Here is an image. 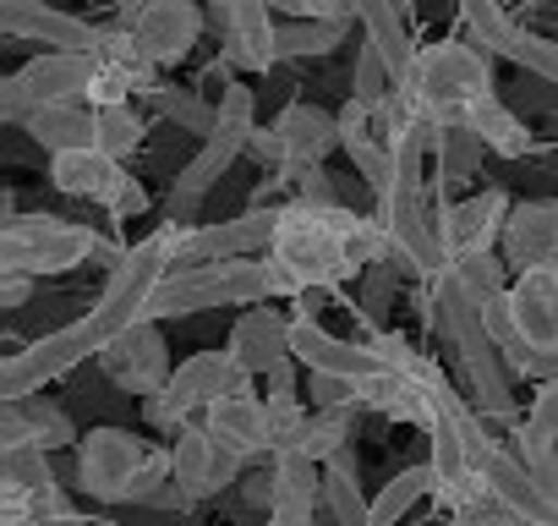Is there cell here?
<instances>
[{
	"mask_svg": "<svg viewBox=\"0 0 558 526\" xmlns=\"http://www.w3.org/2000/svg\"><path fill=\"white\" fill-rule=\"evenodd\" d=\"M268 297H296L291 280L279 275V263L263 258H225V263H197V270H175L154 302H148V324L165 319H186L203 308H263Z\"/></svg>",
	"mask_w": 558,
	"mask_h": 526,
	"instance_id": "6da1fadb",
	"label": "cell"
},
{
	"mask_svg": "<svg viewBox=\"0 0 558 526\" xmlns=\"http://www.w3.org/2000/svg\"><path fill=\"white\" fill-rule=\"evenodd\" d=\"M268 258L279 263V275L291 280L296 297H318V291H340L345 280H356V258L340 236V225L329 219V208H307V203H286L268 241Z\"/></svg>",
	"mask_w": 558,
	"mask_h": 526,
	"instance_id": "7a4b0ae2",
	"label": "cell"
},
{
	"mask_svg": "<svg viewBox=\"0 0 558 526\" xmlns=\"http://www.w3.org/2000/svg\"><path fill=\"white\" fill-rule=\"evenodd\" d=\"M252 132H257V94H252L246 83L225 77V83H219V132L203 138V148H197V154L181 165V176L170 181V198H165V219H159V225H175V230L203 225V219H197L203 198H208V192L225 181V170L246 154Z\"/></svg>",
	"mask_w": 558,
	"mask_h": 526,
	"instance_id": "3957f363",
	"label": "cell"
},
{
	"mask_svg": "<svg viewBox=\"0 0 558 526\" xmlns=\"http://www.w3.org/2000/svg\"><path fill=\"white\" fill-rule=\"evenodd\" d=\"M105 236L83 219H61V214H12L0 219V275H72L83 263H99Z\"/></svg>",
	"mask_w": 558,
	"mask_h": 526,
	"instance_id": "277c9868",
	"label": "cell"
},
{
	"mask_svg": "<svg viewBox=\"0 0 558 526\" xmlns=\"http://www.w3.org/2000/svg\"><path fill=\"white\" fill-rule=\"evenodd\" d=\"M411 94L427 105L438 127H465V116L493 99V56L471 39H438L416 50Z\"/></svg>",
	"mask_w": 558,
	"mask_h": 526,
	"instance_id": "5b68a950",
	"label": "cell"
},
{
	"mask_svg": "<svg viewBox=\"0 0 558 526\" xmlns=\"http://www.w3.org/2000/svg\"><path fill=\"white\" fill-rule=\"evenodd\" d=\"M427 291L438 297L444 335H449V346L460 351V368H465V384H471L476 411H482V417H493V422H520V417H514V395H509V368H504V351L487 340V330H482L476 308H471V302H465L449 280H438V286H427Z\"/></svg>",
	"mask_w": 558,
	"mask_h": 526,
	"instance_id": "8992f818",
	"label": "cell"
},
{
	"mask_svg": "<svg viewBox=\"0 0 558 526\" xmlns=\"http://www.w3.org/2000/svg\"><path fill=\"white\" fill-rule=\"evenodd\" d=\"M241 384H252V379L235 368L230 351H192L186 362H175L170 384L143 401V422L175 439L186 422H203V411L214 401H225L230 390H241Z\"/></svg>",
	"mask_w": 558,
	"mask_h": 526,
	"instance_id": "52a82bcc",
	"label": "cell"
},
{
	"mask_svg": "<svg viewBox=\"0 0 558 526\" xmlns=\"http://www.w3.org/2000/svg\"><path fill=\"white\" fill-rule=\"evenodd\" d=\"M99 61L94 56H66V50H45L28 67H17L7 83H0V121L23 127L34 110L45 105H66V99H88Z\"/></svg>",
	"mask_w": 558,
	"mask_h": 526,
	"instance_id": "ba28073f",
	"label": "cell"
},
{
	"mask_svg": "<svg viewBox=\"0 0 558 526\" xmlns=\"http://www.w3.org/2000/svg\"><path fill=\"white\" fill-rule=\"evenodd\" d=\"M72 455H77V488L88 493V499H99V504H126L132 499V482H137V471L148 466V455H154V444H143L132 428H121V422H99V428H88L77 444H72Z\"/></svg>",
	"mask_w": 558,
	"mask_h": 526,
	"instance_id": "9c48e42d",
	"label": "cell"
},
{
	"mask_svg": "<svg viewBox=\"0 0 558 526\" xmlns=\"http://www.w3.org/2000/svg\"><path fill=\"white\" fill-rule=\"evenodd\" d=\"M116 28H126L137 39V50L165 72V67H181L197 50L208 12H203V0H121Z\"/></svg>",
	"mask_w": 558,
	"mask_h": 526,
	"instance_id": "30bf717a",
	"label": "cell"
},
{
	"mask_svg": "<svg viewBox=\"0 0 558 526\" xmlns=\"http://www.w3.org/2000/svg\"><path fill=\"white\" fill-rule=\"evenodd\" d=\"M460 17L471 28V45H482L487 56H504L520 72H531V77H542V83L558 88V39L520 28L504 12V0H460Z\"/></svg>",
	"mask_w": 558,
	"mask_h": 526,
	"instance_id": "8fae6325",
	"label": "cell"
},
{
	"mask_svg": "<svg viewBox=\"0 0 558 526\" xmlns=\"http://www.w3.org/2000/svg\"><path fill=\"white\" fill-rule=\"evenodd\" d=\"M279 208H286V203H263V208H246V214H235V219H203V225H186L181 241H175V270H197V263H225V258H263L268 241H274Z\"/></svg>",
	"mask_w": 558,
	"mask_h": 526,
	"instance_id": "7c38bea8",
	"label": "cell"
},
{
	"mask_svg": "<svg viewBox=\"0 0 558 526\" xmlns=\"http://www.w3.org/2000/svg\"><path fill=\"white\" fill-rule=\"evenodd\" d=\"M509 214H514V203H509V192H504V187H482V192H471V198L438 203V236H444L449 263H454V258L498 252Z\"/></svg>",
	"mask_w": 558,
	"mask_h": 526,
	"instance_id": "4fadbf2b",
	"label": "cell"
},
{
	"mask_svg": "<svg viewBox=\"0 0 558 526\" xmlns=\"http://www.w3.org/2000/svg\"><path fill=\"white\" fill-rule=\"evenodd\" d=\"M99 368H105V379L121 390V395H159L165 384H170V373H175V362H170V346H165V330L159 324H132L126 335H116L105 351H99Z\"/></svg>",
	"mask_w": 558,
	"mask_h": 526,
	"instance_id": "5bb4252c",
	"label": "cell"
},
{
	"mask_svg": "<svg viewBox=\"0 0 558 526\" xmlns=\"http://www.w3.org/2000/svg\"><path fill=\"white\" fill-rule=\"evenodd\" d=\"M0 34L7 39H28V45H50L66 56H99L105 28L50 7V0H0Z\"/></svg>",
	"mask_w": 558,
	"mask_h": 526,
	"instance_id": "9a60e30c",
	"label": "cell"
},
{
	"mask_svg": "<svg viewBox=\"0 0 558 526\" xmlns=\"http://www.w3.org/2000/svg\"><path fill=\"white\" fill-rule=\"evenodd\" d=\"M170 466H175V482L197 499H219L225 488H241L246 477V461L230 455L203 422H186L175 439H170Z\"/></svg>",
	"mask_w": 558,
	"mask_h": 526,
	"instance_id": "2e32d148",
	"label": "cell"
},
{
	"mask_svg": "<svg viewBox=\"0 0 558 526\" xmlns=\"http://www.w3.org/2000/svg\"><path fill=\"white\" fill-rule=\"evenodd\" d=\"M291 357L307 373H329V379H351V384H367V379L384 373V362L367 351V340H340L313 313H296V324H291Z\"/></svg>",
	"mask_w": 558,
	"mask_h": 526,
	"instance_id": "e0dca14e",
	"label": "cell"
},
{
	"mask_svg": "<svg viewBox=\"0 0 558 526\" xmlns=\"http://www.w3.org/2000/svg\"><path fill=\"white\" fill-rule=\"evenodd\" d=\"M482 488L520 521V526H558V499L525 471V461L514 455V450H504V444H493L487 455H482Z\"/></svg>",
	"mask_w": 558,
	"mask_h": 526,
	"instance_id": "ac0fdd59",
	"label": "cell"
},
{
	"mask_svg": "<svg viewBox=\"0 0 558 526\" xmlns=\"http://www.w3.org/2000/svg\"><path fill=\"white\" fill-rule=\"evenodd\" d=\"M203 428L241 461H257V455H274V428H268V401L257 395V384H241L230 390L225 401H214L203 411Z\"/></svg>",
	"mask_w": 558,
	"mask_h": 526,
	"instance_id": "d6986e66",
	"label": "cell"
},
{
	"mask_svg": "<svg viewBox=\"0 0 558 526\" xmlns=\"http://www.w3.org/2000/svg\"><path fill=\"white\" fill-rule=\"evenodd\" d=\"M274 132H279V143H286V170H279L274 181H296V176L318 170L329 159V148H340V116H329L324 105H307V99L279 110Z\"/></svg>",
	"mask_w": 558,
	"mask_h": 526,
	"instance_id": "ffe728a7",
	"label": "cell"
},
{
	"mask_svg": "<svg viewBox=\"0 0 558 526\" xmlns=\"http://www.w3.org/2000/svg\"><path fill=\"white\" fill-rule=\"evenodd\" d=\"M498 258L509 263L514 275L542 270V263H558V198L514 203V214L504 225V241H498Z\"/></svg>",
	"mask_w": 558,
	"mask_h": 526,
	"instance_id": "44dd1931",
	"label": "cell"
},
{
	"mask_svg": "<svg viewBox=\"0 0 558 526\" xmlns=\"http://www.w3.org/2000/svg\"><path fill=\"white\" fill-rule=\"evenodd\" d=\"M291 324H296V319L274 313V308H246V313L230 324L225 351L235 357V368H241L246 379H263V373H274L279 362H291Z\"/></svg>",
	"mask_w": 558,
	"mask_h": 526,
	"instance_id": "7402d4cb",
	"label": "cell"
},
{
	"mask_svg": "<svg viewBox=\"0 0 558 526\" xmlns=\"http://www.w3.org/2000/svg\"><path fill=\"white\" fill-rule=\"evenodd\" d=\"M61 499V482L50 471V450H0V510H28V515H50Z\"/></svg>",
	"mask_w": 558,
	"mask_h": 526,
	"instance_id": "603a6c76",
	"label": "cell"
},
{
	"mask_svg": "<svg viewBox=\"0 0 558 526\" xmlns=\"http://www.w3.org/2000/svg\"><path fill=\"white\" fill-rule=\"evenodd\" d=\"M83 433L72 428V417L50 401V395H23V401H0V450H61L77 444Z\"/></svg>",
	"mask_w": 558,
	"mask_h": 526,
	"instance_id": "cb8c5ba5",
	"label": "cell"
},
{
	"mask_svg": "<svg viewBox=\"0 0 558 526\" xmlns=\"http://www.w3.org/2000/svg\"><path fill=\"white\" fill-rule=\"evenodd\" d=\"M509 302H514V324H520L525 346L558 357V263H542V270L514 275Z\"/></svg>",
	"mask_w": 558,
	"mask_h": 526,
	"instance_id": "d4e9b609",
	"label": "cell"
},
{
	"mask_svg": "<svg viewBox=\"0 0 558 526\" xmlns=\"http://www.w3.org/2000/svg\"><path fill=\"white\" fill-rule=\"evenodd\" d=\"M225 67L241 72H268L279 61V23L268 12V0H235L230 28H225Z\"/></svg>",
	"mask_w": 558,
	"mask_h": 526,
	"instance_id": "484cf974",
	"label": "cell"
},
{
	"mask_svg": "<svg viewBox=\"0 0 558 526\" xmlns=\"http://www.w3.org/2000/svg\"><path fill=\"white\" fill-rule=\"evenodd\" d=\"M121 176H126V165H116L99 148H72V154H56L50 159L56 192H66L77 203H110V192L121 187Z\"/></svg>",
	"mask_w": 558,
	"mask_h": 526,
	"instance_id": "4316f807",
	"label": "cell"
},
{
	"mask_svg": "<svg viewBox=\"0 0 558 526\" xmlns=\"http://www.w3.org/2000/svg\"><path fill=\"white\" fill-rule=\"evenodd\" d=\"M23 132L56 159L72 148H94V105L88 99H66V105H45L23 121Z\"/></svg>",
	"mask_w": 558,
	"mask_h": 526,
	"instance_id": "83f0119b",
	"label": "cell"
},
{
	"mask_svg": "<svg viewBox=\"0 0 558 526\" xmlns=\"http://www.w3.org/2000/svg\"><path fill=\"white\" fill-rule=\"evenodd\" d=\"M324 504H329L335 526H373V499L356 477V450H340L324 466Z\"/></svg>",
	"mask_w": 558,
	"mask_h": 526,
	"instance_id": "f1b7e54d",
	"label": "cell"
},
{
	"mask_svg": "<svg viewBox=\"0 0 558 526\" xmlns=\"http://www.w3.org/2000/svg\"><path fill=\"white\" fill-rule=\"evenodd\" d=\"M465 127L482 138V148L487 154H498V159H520V154H531V132H525V121L493 94V99H482L471 116H465Z\"/></svg>",
	"mask_w": 558,
	"mask_h": 526,
	"instance_id": "f546056e",
	"label": "cell"
},
{
	"mask_svg": "<svg viewBox=\"0 0 558 526\" xmlns=\"http://www.w3.org/2000/svg\"><path fill=\"white\" fill-rule=\"evenodd\" d=\"M324 504V466L307 455H274V510H313Z\"/></svg>",
	"mask_w": 558,
	"mask_h": 526,
	"instance_id": "4dcf8cb0",
	"label": "cell"
},
{
	"mask_svg": "<svg viewBox=\"0 0 558 526\" xmlns=\"http://www.w3.org/2000/svg\"><path fill=\"white\" fill-rule=\"evenodd\" d=\"M422 499H433V466H427V461L400 466V471L373 493V526H400Z\"/></svg>",
	"mask_w": 558,
	"mask_h": 526,
	"instance_id": "1f68e13d",
	"label": "cell"
},
{
	"mask_svg": "<svg viewBox=\"0 0 558 526\" xmlns=\"http://www.w3.org/2000/svg\"><path fill=\"white\" fill-rule=\"evenodd\" d=\"M351 23H318V17H286L279 23V61H318L345 45Z\"/></svg>",
	"mask_w": 558,
	"mask_h": 526,
	"instance_id": "d6a6232c",
	"label": "cell"
},
{
	"mask_svg": "<svg viewBox=\"0 0 558 526\" xmlns=\"http://www.w3.org/2000/svg\"><path fill=\"white\" fill-rule=\"evenodd\" d=\"M351 433H356V406H329V411H313L307 417V433L291 455H307L318 466H329L340 450H351Z\"/></svg>",
	"mask_w": 558,
	"mask_h": 526,
	"instance_id": "836d02e7",
	"label": "cell"
},
{
	"mask_svg": "<svg viewBox=\"0 0 558 526\" xmlns=\"http://www.w3.org/2000/svg\"><path fill=\"white\" fill-rule=\"evenodd\" d=\"M471 308H482L487 297H498V291H509L514 280H509V263L498 258V252H482V258H454L449 263V275H444Z\"/></svg>",
	"mask_w": 558,
	"mask_h": 526,
	"instance_id": "e575fe53",
	"label": "cell"
},
{
	"mask_svg": "<svg viewBox=\"0 0 558 526\" xmlns=\"http://www.w3.org/2000/svg\"><path fill=\"white\" fill-rule=\"evenodd\" d=\"M148 105H154L165 121H175L181 132H197V138H214V132H219V105L203 99L197 88H170V83H159V88L148 94Z\"/></svg>",
	"mask_w": 558,
	"mask_h": 526,
	"instance_id": "d590c367",
	"label": "cell"
},
{
	"mask_svg": "<svg viewBox=\"0 0 558 526\" xmlns=\"http://www.w3.org/2000/svg\"><path fill=\"white\" fill-rule=\"evenodd\" d=\"M143 138H148V127H143V116H137L132 105H105V110H94V148L110 154L116 165H126V159L143 148Z\"/></svg>",
	"mask_w": 558,
	"mask_h": 526,
	"instance_id": "8d00e7d4",
	"label": "cell"
},
{
	"mask_svg": "<svg viewBox=\"0 0 558 526\" xmlns=\"http://www.w3.org/2000/svg\"><path fill=\"white\" fill-rule=\"evenodd\" d=\"M433 154H438V187H460L465 176H476L487 148H482V138L471 127H438Z\"/></svg>",
	"mask_w": 558,
	"mask_h": 526,
	"instance_id": "74e56055",
	"label": "cell"
},
{
	"mask_svg": "<svg viewBox=\"0 0 558 526\" xmlns=\"http://www.w3.org/2000/svg\"><path fill=\"white\" fill-rule=\"evenodd\" d=\"M400 263L395 258H384V263H367L362 270V313H367V324L373 330H384V319H389V308H395V291H400Z\"/></svg>",
	"mask_w": 558,
	"mask_h": 526,
	"instance_id": "f35d334b",
	"label": "cell"
},
{
	"mask_svg": "<svg viewBox=\"0 0 558 526\" xmlns=\"http://www.w3.org/2000/svg\"><path fill=\"white\" fill-rule=\"evenodd\" d=\"M389 94H395V77H389L384 56L362 39V50H356V72H351V99H356V105H367V110H378Z\"/></svg>",
	"mask_w": 558,
	"mask_h": 526,
	"instance_id": "ab89813d",
	"label": "cell"
},
{
	"mask_svg": "<svg viewBox=\"0 0 558 526\" xmlns=\"http://www.w3.org/2000/svg\"><path fill=\"white\" fill-rule=\"evenodd\" d=\"M345 154H351L356 176L373 187V198H384V192L395 187V159H389V148H384V138H378V132H367V138L345 143Z\"/></svg>",
	"mask_w": 558,
	"mask_h": 526,
	"instance_id": "60d3db41",
	"label": "cell"
},
{
	"mask_svg": "<svg viewBox=\"0 0 558 526\" xmlns=\"http://www.w3.org/2000/svg\"><path fill=\"white\" fill-rule=\"evenodd\" d=\"M307 406L329 411V406H362V390L351 379H329V373H307Z\"/></svg>",
	"mask_w": 558,
	"mask_h": 526,
	"instance_id": "b9f144b4",
	"label": "cell"
},
{
	"mask_svg": "<svg viewBox=\"0 0 558 526\" xmlns=\"http://www.w3.org/2000/svg\"><path fill=\"white\" fill-rule=\"evenodd\" d=\"M449 526H520L493 493H476L471 504H460L454 515H449Z\"/></svg>",
	"mask_w": 558,
	"mask_h": 526,
	"instance_id": "7bdbcfd3",
	"label": "cell"
},
{
	"mask_svg": "<svg viewBox=\"0 0 558 526\" xmlns=\"http://www.w3.org/2000/svg\"><path fill=\"white\" fill-rule=\"evenodd\" d=\"M291 187H296V203H307V208H340V192H335V181H329L324 165L307 170V176H296Z\"/></svg>",
	"mask_w": 558,
	"mask_h": 526,
	"instance_id": "ee69618b",
	"label": "cell"
},
{
	"mask_svg": "<svg viewBox=\"0 0 558 526\" xmlns=\"http://www.w3.org/2000/svg\"><path fill=\"white\" fill-rule=\"evenodd\" d=\"M143 208H148V187H143V181H137V176L126 170V176H121V187L110 192L105 214H110V219H137Z\"/></svg>",
	"mask_w": 558,
	"mask_h": 526,
	"instance_id": "f6af8a7d",
	"label": "cell"
},
{
	"mask_svg": "<svg viewBox=\"0 0 558 526\" xmlns=\"http://www.w3.org/2000/svg\"><path fill=\"white\" fill-rule=\"evenodd\" d=\"M235 493H241L246 510H257V515L268 521V515H274V466H268V471H246Z\"/></svg>",
	"mask_w": 558,
	"mask_h": 526,
	"instance_id": "bcb514c9",
	"label": "cell"
},
{
	"mask_svg": "<svg viewBox=\"0 0 558 526\" xmlns=\"http://www.w3.org/2000/svg\"><path fill=\"white\" fill-rule=\"evenodd\" d=\"M525 422L558 439V379H553V384H536V395H531V411H525Z\"/></svg>",
	"mask_w": 558,
	"mask_h": 526,
	"instance_id": "7dc6e473",
	"label": "cell"
},
{
	"mask_svg": "<svg viewBox=\"0 0 558 526\" xmlns=\"http://www.w3.org/2000/svg\"><path fill=\"white\" fill-rule=\"evenodd\" d=\"M246 154H252L257 165H268L274 176L286 170V143H279V132H274V127H257V132H252V143H246Z\"/></svg>",
	"mask_w": 558,
	"mask_h": 526,
	"instance_id": "c3c4849f",
	"label": "cell"
},
{
	"mask_svg": "<svg viewBox=\"0 0 558 526\" xmlns=\"http://www.w3.org/2000/svg\"><path fill=\"white\" fill-rule=\"evenodd\" d=\"M296 7H302V17H318V23H351L356 17L351 0H296Z\"/></svg>",
	"mask_w": 558,
	"mask_h": 526,
	"instance_id": "681fc988",
	"label": "cell"
},
{
	"mask_svg": "<svg viewBox=\"0 0 558 526\" xmlns=\"http://www.w3.org/2000/svg\"><path fill=\"white\" fill-rule=\"evenodd\" d=\"M28 291H34L28 275H0V308H7V313H17L28 302Z\"/></svg>",
	"mask_w": 558,
	"mask_h": 526,
	"instance_id": "f907efd6",
	"label": "cell"
},
{
	"mask_svg": "<svg viewBox=\"0 0 558 526\" xmlns=\"http://www.w3.org/2000/svg\"><path fill=\"white\" fill-rule=\"evenodd\" d=\"M45 526H94V521H88V515H77L72 504H56V510L45 515Z\"/></svg>",
	"mask_w": 558,
	"mask_h": 526,
	"instance_id": "816d5d0a",
	"label": "cell"
},
{
	"mask_svg": "<svg viewBox=\"0 0 558 526\" xmlns=\"http://www.w3.org/2000/svg\"><path fill=\"white\" fill-rule=\"evenodd\" d=\"M263 526H313V510H274Z\"/></svg>",
	"mask_w": 558,
	"mask_h": 526,
	"instance_id": "f5cc1de1",
	"label": "cell"
},
{
	"mask_svg": "<svg viewBox=\"0 0 558 526\" xmlns=\"http://www.w3.org/2000/svg\"><path fill=\"white\" fill-rule=\"evenodd\" d=\"M405 7H411V0H400V12H405Z\"/></svg>",
	"mask_w": 558,
	"mask_h": 526,
	"instance_id": "db71d44e",
	"label": "cell"
}]
</instances>
